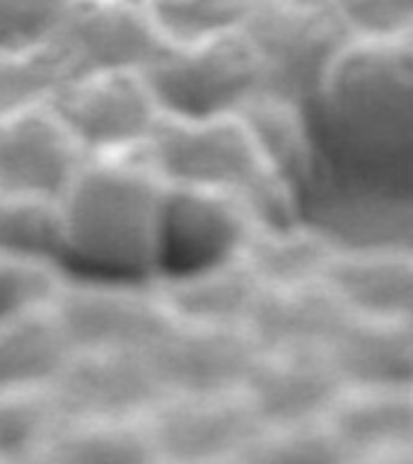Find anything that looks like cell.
<instances>
[{
	"instance_id": "5b68a950",
	"label": "cell",
	"mask_w": 413,
	"mask_h": 464,
	"mask_svg": "<svg viewBox=\"0 0 413 464\" xmlns=\"http://www.w3.org/2000/svg\"><path fill=\"white\" fill-rule=\"evenodd\" d=\"M145 78L165 114L232 116L261 92L259 61L242 29L196 44H172Z\"/></svg>"
},
{
	"instance_id": "4fadbf2b",
	"label": "cell",
	"mask_w": 413,
	"mask_h": 464,
	"mask_svg": "<svg viewBox=\"0 0 413 464\" xmlns=\"http://www.w3.org/2000/svg\"><path fill=\"white\" fill-rule=\"evenodd\" d=\"M346 382L329 353L261 351L242 397L264 430L324 423Z\"/></svg>"
},
{
	"instance_id": "f546056e",
	"label": "cell",
	"mask_w": 413,
	"mask_h": 464,
	"mask_svg": "<svg viewBox=\"0 0 413 464\" xmlns=\"http://www.w3.org/2000/svg\"><path fill=\"white\" fill-rule=\"evenodd\" d=\"M355 39L413 36V0H333Z\"/></svg>"
},
{
	"instance_id": "277c9868",
	"label": "cell",
	"mask_w": 413,
	"mask_h": 464,
	"mask_svg": "<svg viewBox=\"0 0 413 464\" xmlns=\"http://www.w3.org/2000/svg\"><path fill=\"white\" fill-rule=\"evenodd\" d=\"M242 34L259 61V94L310 111L355 39L333 0H256Z\"/></svg>"
},
{
	"instance_id": "2e32d148",
	"label": "cell",
	"mask_w": 413,
	"mask_h": 464,
	"mask_svg": "<svg viewBox=\"0 0 413 464\" xmlns=\"http://www.w3.org/2000/svg\"><path fill=\"white\" fill-rule=\"evenodd\" d=\"M167 310L179 324L242 326L259 303L264 285L237 254L155 276Z\"/></svg>"
},
{
	"instance_id": "7a4b0ae2",
	"label": "cell",
	"mask_w": 413,
	"mask_h": 464,
	"mask_svg": "<svg viewBox=\"0 0 413 464\" xmlns=\"http://www.w3.org/2000/svg\"><path fill=\"white\" fill-rule=\"evenodd\" d=\"M165 188L143 148L90 155L61 196L65 256L119 274L158 276Z\"/></svg>"
},
{
	"instance_id": "484cf974",
	"label": "cell",
	"mask_w": 413,
	"mask_h": 464,
	"mask_svg": "<svg viewBox=\"0 0 413 464\" xmlns=\"http://www.w3.org/2000/svg\"><path fill=\"white\" fill-rule=\"evenodd\" d=\"M68 78L56 42L32 51H0V114L49 102Z\"/></svg>"
},
{
	"instance_id": "8fae6325",
	"label": "cell",
	"mask_w": 413,
	"mask_h": 464,
	"mask_svg": "<svg viewBox=\"0 0 413 464\" xmlns=\"http://www.w3.org/2000/svg\"><path fill=\"white\" fill-rule=\"evenodd\" d=\"M155 372L169 397L237 394L245 390L259 346L242 326H201L174 322L150 348Z\"/></svg>"
},
{
	"instance_id": "603a6c76",
	"label": "cell",
	"mask_w": 413,
	"mask_h": 464,
	"mask_svg": "<svg viewBox=\"0 0 413 464\" xmlns=\"http://www.w3.org/2000/svg\"><path fill=\"white\" fill-rule=\"evenodd\" d=\"M0 252L63 259L65 227L61 196L0 188Z\"/></svg>"
},
{
	"instance_id": "52a82bcc",
	"label": "cell",
	"mask_w": 413,
	"mask_h": 464,
	"mask_svg": "<svg viewBox=\"0 0 413 464\" xmlns=\"http://www.w3.org/2000/svg\"><path fill=\"white\" fill-rule=\"evenodd\" d=\"M49 102L90 155L143 148L162 116L143 71L82 72Z\"/></svg>"
},
{
	"instance_id": "7402d4cb",
	"label": "cell",
	"mask_w": 413,
	"mask_h": 464,
	"mask_svg": "<svg viewBox=\"0 0 413 464\" xmlns=\"http://www.w3.org/2000/svg\"><path fill=\"white\" fill-rule=\"evenodd\" d=\"M42 459L71 464L152 462L158 452L145 420L65 419Z\"/></svg>"
},
{
	"instance_id": "e0dca14e",
	"label": "cell",
	"mask_w": 413,
	"mask_h": 464,
	"mask_svg": "<svg viewBox=\"0 0 413 464\" xmlns=\"http://www.w3.org/2000/svg\"><path fill=\"white\" fill-rule=\"evenodd\" d=\"M326 285L353 317L413 322V246L341 249Z\"/></svg>"
},
{
	"instance_id": "d4e9b609",
	"label": "cell",
	"mask_w": 413,
	"mask_h": 464,
	"mask_svg": "<svg viewBox=\"0 0 413 464\" xmlns=\"http://www.w3.org/2000/svg\"><path fill=\"white\" fill-rule=\"evenodd\" d=\"M169 44H196L242 29L256 0H145Z\"/></svg>"
},
{
	"instance_id": "8992f818",
	"label": "cell",
	"mask_w": 413,
	"mask_h": 464,
	"mask_svg": "<svg viewBox=\"0 0 413 464\" xmlns=\"http://www.w3.org/2000/svg\"><path fill=\"white\" fill-rule=\"evenodd\" d=\"M53 310L72 351H145L174 324L155 276L65 278Z\"/></svg>"
},
{
	"instance_id": "44dd1931",
	"label": "cell",
	"mask_w": 413,
	"mask_h": 464,
	"mask_svg": "<svg viewBox=\"0 0 413 464\" xmlns=\"http://www.w3.org/2000/svg\"><path fill=\"white\" fill-rule=\"evenodd\" d=\"M71 353L53 304L0 319V392L49 384Z\"/></svg>"
},
{
	"instance_id": "7c38bea8",
	"label": "cell",
	"mask_w": 413,
	"mask_h": 464,
	"mask_svg": "<svg viewBox=\"0 0 413 464\" xmlns=\"http://www.w3.org/2000/svg\"><path fill=\"white\" fill-rule=\"evenodd\" d=\"M87 158L51 102L0 114V188L63 196Z\"/></svg>"
},
{
	"instance_id": "4316f807",
	"label": "cell",
	"mask_w": 413,
	"mask_h": 464,
	"mask_svg": "<svg viewBox=\"0 0 413 464\" xmlns=\"http://www.w3.org/2000/svg\"><path fill=\"white\" fill-rule=\"evenodd\" d=\"M63 281L61 261L0 252V319L53 304Z\"/></svg>"
},
{
	"instance_id": "f1b7e54d",
	"label": "cell",
	"mask_w": 413,
	"mask_h": 464,
	"mask_svg": "<svg viewBox=\"0 0 413 464\" xmlns=\"http://www.w3.org/2000/svg\"><path fill=\"white\" fill-rule=\"evenodd\" d=\"M72 0H0V51H32L58 39Z\"/></svg>"
},
{
	"instance_id": "83f0119b",
	"label": "cell",
	"mask_w": 413,
	"mask_h": 464,
	"mask_svg": "<svg viewBox=\"0 0 413 464\" xmlns=\"http://www.w3.org/2000/svg\"><path fill=\"white\" fill-rule=\"evenodd\" d=\"M242 462L331 464L351 462V457L324 420V423H310V426L264 430L254 440L252 448L246 450Z\"/></svg>"
},
{
	"instance_id": "ba28073f",
	"label": "cell",
	"mask_w": 413,
	"mask_h": 464,
	"mask_svg": "<svg viewBox=\"0 0 413 464\" xmlns=\"http://www.w3.org/2000/svg\"><path fill=\"white\" fill-rule=\"evenodd\" d=\"M68 419L145 420L169 394L145 351H72L49 382Z\"/></svg>"
},
{
	"instance_id": "ffe728a7",
	"label": "cell",
	"mask_w": 413,
	"mask_h": 464,
	"mask_svg": "<svg viewBox=\"0 0 413 464\" xmlns=\"http://www.w3.org/2000/svg\"><path fill=\"white\" fill-rule=\"evenodd\" d=\"M329 355L346 387L413 390V322L355 317Z\"/></svg>"
},
{
	"instance_id": "6da1fadb",
	"label": "cell",
	"mask_w": 413,
	"mask_h": 464,
	"mask_svg": "<svg viewBox=\"0 0 413 464\" xmlns=\"http://www.w3.org/2000/svg\"><path fill=\"white\" fill-rule=\"evenodd\" d=\"M326 167L404 188L413 174V36L353 39L312 107Z\"/></svg>"
},
{
	"instance_id": "30bf717a",
	"label": "cell",
	"mask_w": 413,
	"mask_h": 464,
	"mask_svg": "<svg viewBox=\"0 0 413 464\" xmlns=\"http://www.w3.org/2000/svg\"><path fill=\"white\" fill-rule=\"evenodd\" d=\"M145 426L158 459L172 462L242 459L264 433L242 392L167 397Z\"/></svg>"
},
{
	"instance_id": "d6986e66",
	"label": "cell",
	"mask_w": 413,
	"mask_h": 464,
	"mask_svg": "<svg viewBox=\"0 0 413 464\" xmlns=\"http://www.w3.org/2000/svg\"><path fill=\"white\" fill-rule=\"evenodd\" d=\"M353 459L413 455V390L348 387L326 419Z\"/></svg>"
},
{
	"instance_id": "ac0fdd59",
	"label": "cell",
	"mask_w": 413,
	"mask_h": 464,
	"mask_svg": "<svg viewBox=\"0 0 413 464\" xmlns=\"http://www.w3.org/2000/svg\"><path fill=\"white\" fill-rule=\"evenodd\" d=\"M339 245L310 218L259 220L254 218L239 256L264 288H297L326 283Z\"/></svg>"
},
{
	"instance_id": "5bb4252c",
	"label": "cell",
	"mask_w": 413,
	"mask_h": 464,
	"mask_svg": "<svg viewBox=\"0 0 413 464\" xmlns=\"http://www.w3.org/2000/svg\"><path fill=\"white\" fill-rule=\"evenodd\" d=\"M252 220V210L232 196L167 184L159 271L172 261L177 266L167 271L237 254Z\"/></svg>"
},
{
	"instance_id": "4dcf8cb0",
	"label": "cell",
	"mask_w": 413,
	"mask_h": 464,
	"mask_svg": "<svg viewBox=\"0 0 413 464\" xmlns=\"http://www.w3.org/2000/svg\"><path fill=\"white\" fill-rule=\"evenodd\" d=\"M411 459H413V455H411Z\"/></svg>"
},
{
	"instance_id": "3957f363",
	"label": "cell",
	"mask_w": 413,
	"mask_h": 464,
	"mask_svg": "<svg viewBox=\"0 0 413 464\" xmlns=\"http://www.w3.org/2000/svg\"><path fill=\"white\" fill-rule=\"evenodd\" d=\"M143 155L169 187L232 196L259 220L300 216L295 198L275 179L239 114L194 119L162 111Z\"/></svg>"
},
{
	"instance_id": "9c48e42d",
	"label": "cell",
	"mask_w": 413,
	"mask_h": 464,
	"mask_svg": "<svg viewBox=\"0 0 413 464\" xmlns=\"http://www.w3.org/2000/svg\"><path fill=\"white\" fill-rule=\"evenodd\" d=\"M56 46L75 78L100 71H145L172 44L145 0H72Z\"/></svg>"
},
{
	"instance_id": "9a60e30c",
	"label": "cell",
	"mask_w": 413,
	"mask_h": 464,
	"mask_svg": "<svg viewBox=\"0 0 413 464\" xmlns=\"http://www.w3.org/2000/svg\"><path fill=\"white\" fill-rule=\"evenodd\" d=\"M353 314L326 283L264 288L246 332L268 353H329Z\"/></svg>"
},
{
	"instance_id": "cb8c5ba5",
	"label": "cell",
	"mask_w": 413,
	"mask_h": 464,
	"mask_svg": "<svg viewBox=\"0 0 413 464\" xmlns=\"http://www.w3.org/2000/svg\"><path fill=\"white\" fill-rule=\"evenodd\" d=\"M49 384L0 392V459H42L65 423Z\"/></svg>"
}]
</instances>
